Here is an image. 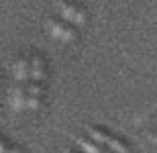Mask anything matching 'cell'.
<instances>
[{
  "instance_id": "cell-1",
  "label": "cell",
  "mask_w": 157,
  "mask_h": 153,
  "mask_svg": "<svg viewBox=\"0 0 157 153\" xmlns=\"http://www.w3.org/2000/svg\"><path fill=\"white\" fill-rule=\"evenodd\" d=\"M88 135H90V139H92V141L100 143V145H104V147L110 149L112 153H131V149H128L127 143L121 141V139H117L112 133H108V131H104V129H100V127H88Z\"/></svg>"
},
{
  "instance_id": "cell-6",
  "label": "cell",
  "mask_w": 157,
  "mask_h": 153,
  "mask_svg": "<svg viewBox=\"0 0 157 153\" xmlns=\"http://www.w3.org/2000/svg\"><path fill=\"white\" fill-rule=\"evenodd\" d=\"M0 153H21V151H18L17 147H12L10 143H6L4 139H2V141H0Z\"/></svg>"
},
{
  "instance_id": "cell-3",
  "label": "cell",
  "mask_w": 157,
  "mask_h": 153,
  "mask_svg": "<svg viewBox=\"0 0 157 153\" xmlns=\"http://www.w3.org/2000/svg\"><path fill=\"white\" fill-rule=\"evenodd\" d=\"M47 27H49V31L53 33V37H59L61 41H71V39H76V29H74L67 21L47 18Z\"/></svg>"
},
{
  "instance_id": "cell-2",
  "label": "cell",
  "mask_w": 157,
  "mask_h": 153,
  "mask_svg": "<svg viewBox=\"0 0 157 153\" xmlns=\"http://www.w3.org/2000/svg\"><path fill=\"white\" fill-rule=\"evenodd\" d=\"M59 12H61L63 21H67V23H76V25L86 23V18H88L86 8L80 6V4H74V2H61V4H59Z\"/></svg>"
},
{
  "instance_id": "cell-4",
  "label": "cell",
  "mask_w": 157,
  "mask_h": 153,
  "mask_svg": "<svg viewBox=\"0 0 157 153\" xmlns=\"http://www.w3.org/2000/svg\"><path fill=\"white\" fill-rule=\"evenodd\" d=\"M78 145L86 153H112L110 149H106L104 145H100V143L92 141V139H88V137H78Z\"/></svg>"
},
{
  "instance_id": "cell-7",
  "label": "cell",
  "mask_w": 157,
  "mask_h": 153,
  "mask_svg": "<svg viewBox=\"0 0 157 153\" xmlns=\"http://www.w3.org/2000/svg\"><path fill=\"white\" fill-rule=\"evenodd\" d=\"M70 153H76V151H70Z\"/></svg>"
},
{
  "instance_id": "cell-5",
  "label": "cell",
  "mask_w": 157,
  "mask_h": 153,
  "mask_svg": "<svg viewBox=\"0 0 157 153\" xmlns=\"http://www.w3.org/2000/svg\"><path fill=\"white\" fill-rule=\"evenodd\" d=\"M31 67H33V80L43 82V78H45V59L41 55H33L31 57Z\"/></svg>"
}]
</instances>
